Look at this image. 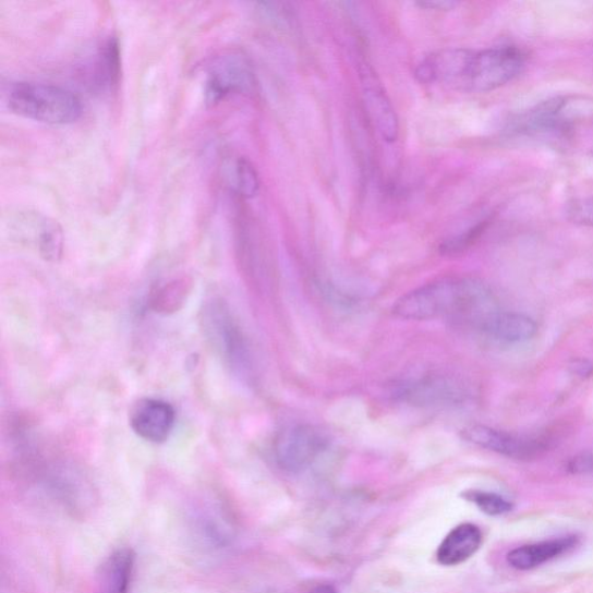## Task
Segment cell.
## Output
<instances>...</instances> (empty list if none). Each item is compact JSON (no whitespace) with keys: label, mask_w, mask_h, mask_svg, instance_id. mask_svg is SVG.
<instances>
[{"label":"cell","mask_w":593,"mask_h":593,"mask_svg":"<svg viewBox=\"0 0 593 593\" xmlns=\"http://www.w3.org/2000/svg\"><path fill=\"white\" fill-rule=\"evenodd\" d=\"M397 317L407 320L460 318L481 324L492 311L488 290L471 280L447 278L404 294L394 306Z\"/></svg>","instance_id":"6da1fadb"},{"label":"cell","mask_w":593,"mask_h":593,"mask_svg":"<svg viewBox=\"0 0 593 593\" xmlns=\"http://www.w3.org/2000/svg\"><path fill=\"white\" fill-rule=\"evenodd\" d=\"M8 104L15 114L50 124H68L82 116V102L71 90L49 84L19 82L11 86Z\"/></svg>","instance_id":"7a4b0ae2"},{"label":"cell","mask_w":593,"mask_h":593,"mask_svg":"<svg viewBox=\"0 0 593 593\" xmlns=\"http://www.w3.org/2000/svg\"><path fill=\"white\" fill-rule=\"evenodd\" d=\"M524 53L515 47L465 51L457 89L489 92L510 83L522 72Z\"/></svg>","instance_id":"3957f363"},{"label":"cell","mask_w":593,"mask_h":593,"mask_svg":"<svg viewBox=\"0 0 593 593\" xmlns=\"http://www.w3.org/2000/svg\"><path fill=\"white\" fill-rule=\"evenodd\" d=\"M328 439L315 426H291L278 435L274 452L280 468L290 473L306 470L327 448Z\"/></svg>","instance_id":"277c9868"},{"label":"cell","mask_w":593,"mask_h":593,"mask_svg":"<svg viewBox=\"0 0 593 593\" xmlns=\"http://www.w3.org/2000/svg\"><path fill=\"white\" fill-rule=\"evenodd\" d=\"M204 323L221 355L237 373L246 376L252 367L250 349L243 331L230 312L221 304L215 303L207 308Z\"/></svg>","instance_id":"5b68a950"},{"label":"cell","mask_w":593,"mask_h":593,"mask_svg":"<svg viewBox=\"0 0 593 593\" xmlns=\"http://www.w3.org/2000/svg\"><path fill=\"white\" fill-rule=\"evenodd\" d=\"M462 436L480 448L518 460L532 459L542 455L547 448L541 439L497 431L480 424L469 426L462 432Z\"/></svg>","instance_id":"8992f818"},{"label":"cell","mask_w":593,"mask_h":593,"mask_svg":"<svg viewBox=\"0 0 593 593\" xmlns=\"http://www.w3.org/2000/svg\"><path fill=\"white\" fill-rule=\"evenodd\" d=\"M130 424L144 440L162 443L169 439L173 432L176 411L169 402L164 400L143 399L130 413Z\"/></svg>","instance_id":"52a82bcc"},{"label":"cell","mask_w":593,"mask_h":593,"mask_svg":"<svg viewBox=\"0 0 593 593\" xmlns=\"http://www.w3.org/2000/svg\"><path fill=\"white\" fill-rule=\"evenodd\" d=\"M397 396L404 402L424 407L457 403L465 397V392L451 378L432 376L400 385Z\"/></svg>","instance_id":"ba28073f"},{"label":"cell","mask_w":593,"mask_h":593,"mask_svg":"<svg viewBox=\"0 0 593 593\" xmlns=\"http://www.w3.org/2000/svg\"><path fill=\"white\" fill-rule=\"evenodd\" d=\"M573 105L568 98L548 100L519 117L512 128L516 133L527 135L545 134L566 128L579 117L571 114V111H577Z\"/></svg>","instance_id":"9c48e42d"},{"label":"cell","mask_w":593,"mask_h":593,"mask_svg":"<svg viewBox=\"0 0 593 593\" xmlns=\"http://www.w3.org/2000/svg\"><path fill=\"white\" fill-rule=\"evenodd\" d=\"M361 76L365 105L371 119L385 141L396 142L399 136V124L391 101L387 98L380 83L375 78L373 71L365 69Z\"/></svg>","instance_id":"30bf717a"},{"label":"cell","mask_w":593,"mask_h":593,"mask_svg":"<svg viewBox=\"0 0 593 593\" xmlns=\"http://www.w3.org/2000/svg\"><path fill=\"white\" fill-rule=\"evenodd\" d=\"M479 327L491 339L504 343L527 342L537 329L528 315L510 312H494Z\"/></svg>","instance_id":"8fae6325"},{"label":"cell","mask_w":593,"mask_h":593,"mask_svg":"<svg viewBox=\"0 0 593 593\" xmlns=\"http://www.w3.org/2000/svg\"><path fill=\"white\" fill-rule=\"evenodd\" d=\"M135 561V552L128 547L108 555L98 571V593H128L132 584Z\"/></svg>","instance_id":"7c38bea8"},{"label":"cell","mask_w":593,"mask_h":593,"mask_svg":"<svg viewBox=\"0 0 593 593\" xmlns=\"http://www.w3.org/2000/svg\"><path fill=\"white\" fill-rule=\"evenodd\" d=\"M578 543L577 536H565L560 540L525 545L511 550L507 560L515 569L530 570L559 558L577 547Z\"/></svg>","instance_id":"4fadbf2b"},{"label":"cell","mask_w":593,"mask_h":593,"mask_svg":"<svg viewBox=\"0 0 593 593\" xmlns=\"http://www.w3.org/2000/svg\"><path fill=\"white\" fill-rule=\"evenodd\" d=\"M482 533L474 524L455 528L437 549V560L441 566L453 567L468 561L479 550Z\"/></svg>","instance_id":"5bb4252c"},{"label":"cell","mask_w":593,"mask_h":593,"mask_svg":"<svg viewBox=\"0 0 593 593\" xmlns=\"http://www.w3.org/2000/svg\"><path fill=\"white\" fill-rule=\"evenodd\" d=\"M249 72L243 64L232 59H225L214 65L206 84L208 102H218L229 93L245 87Z\"/></svg>","instance_id":"9a60e30c"},{"label":"cell","mask_w":593,"mask_h":593,"mask_svg":"<svg viewBox=\"0 0 593 593\" xmlns=\"http://www.w3.org/2000/svg\"><path fill=\"white\" fill-rule=\"evenodd\" d=\"M191 283L174 280L158 288L152 295V308L157 313L170 314L179 311L191 293Z\"/></svg>","instance_id":"2e32d148"},{"label":"cell","mask_w":593,"mask_h":593,"mask_svg":"<svg viewBox=\"0 0 593 593\" xmlns=\"http://www.w3.org/2000/svg\"><path fill=\"white\" fill-rule=\"evenodd\" d=\"M121 52L117 37H110L99 52L97 76L101 86L113 87L119 83Z\"/></svg>","instance_id":"e0dca14e"},{"label":"cell","mask_w":593,"mask_h":593,"mask_svg":"<svg viewBox=\"0 0 593 593\" xmlns=\"http://www.w3.org/2000/svg\"><path fill=\"white\" fill-rule=\"evenodd\" d=\"M463 498L474 504L482 512L489 516H500L508 513L512 505L505 497L495 493L482 491H468L462 494Z\"/></svg>","instance_id":"ac0fdd59"},{"label":"cell","mask_w":593,"mask_h":593,"mask_svg":"<svg viewBox=\"0 0 593 593\" xmlns=\"http://www.w3.org/2000/svg\"><path fill=\"white\" fill-rule=\"evenodd\" d=\"M234 182L238 192L245 197H253L258 191V177L254 166L244 158H240L234 165Z\"/></svg>","instance_id":"d6986e66"},{"label":"cell","mask_w":593,"mask_h":593,"mask_svg":"<svg viewBox=\"0 0 593 593\" xmlns=\"http://www.w3.org/2000/svg\"><path fill=\"white\" fill-rule=\"evenodd\" d=\"M568 215L579 225L593 227V197L573 201L568 208Z\"/></svg>","instance_id":"ffe728a7"},{"label":"cell","mask_w":593,"mask_h":593,"mask_svg":"<svg viewBox=\"0 0 593 593\" xmlns=\"http://www.w3.org/2000/svg\"><path fill=\"white\" fill-rule=\"evenodd\" d=\"M420 5L422 8L448 11V10H452L453 8H456L458 5V3L445 2V0H444V2H439V0H436V2H423V3H420Z\"/></svg>","instance_id":"44dd1931"},{"label":"cell","mask_w":593,"mask_h":593,"mask_svg":"<svg viewBox=\"0 0 593 593\" xmlns=\"http://www.w3.org/2000/svg\"><path fill=\"white\" fill-rule=\"evenodd\" d=\"M308 593H337V591L329 584H322V585L315 586Z\"/></svg>","instance_id":"7402d4cb"},{"label":"cell","mask_w":593,"mask_h":593,"mask_svg":"<svg viewBox=\"0 0 593 593\" xmlns=\"http://www.w3.org/2000/svg\"><path fill=\"white\" fill-rule=\"evenodd\" d=\"M589 148H591V152L593 153V132L591 133L589 137Z\"/></svg>","instance_id":"603a6c76"}]
</instances>
